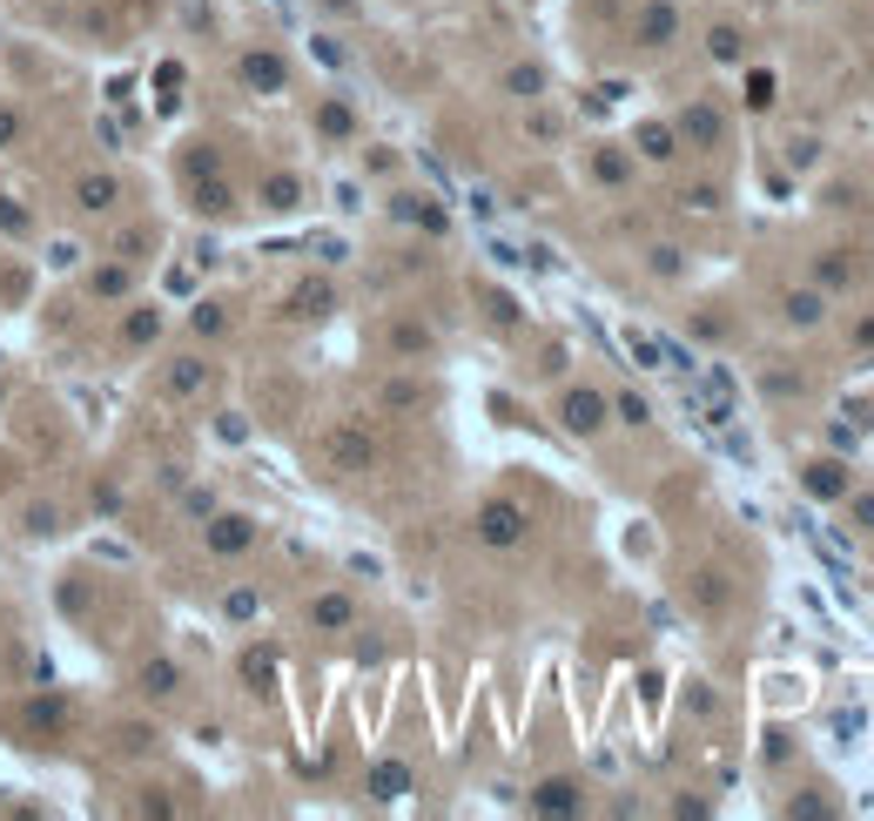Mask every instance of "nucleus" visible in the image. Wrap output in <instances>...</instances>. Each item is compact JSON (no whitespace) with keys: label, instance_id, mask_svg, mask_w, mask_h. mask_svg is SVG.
<instances>
[{"label":"nucleus","instance_id":"dca6fc26","mask_svg":"<svg viewBox=\"0 0 874 821\" xmlns=\"http://www.w3.org/2000/svg\"><path fill=\"white\" fill-rule=\"evenodd\" d=\"M814 277H821V290H848V283H854V263H848V250H821Z\"/></svg>","mask_w":874,"mask_h":821},{"label":"nucleus","instance_id":"c756f323","mask_svg":"<svg viewBox=\"0 0 874 821\" xmlns=\"http://www.w3.org/2000/svg\"><path fill=\"white\" fill-rule=\"evenodd\" d=\"M592 169H599V182H626V176H632V162H626L619 148H606V155H599V162H592Z\"/></svg>","mask_w":874,"mask_h":821},{"label":"nucleus","instance_id":"aec40b11","mask_svg":"<svg viewBox=\"0 0 874 821\" xmlns=\"http://www.w3.org/2000/svg\"><path fill=\"white\" fill-rule=\"evenodd\" d=\"M142 687H148L155 700H169V693L182 687V674H175V660H148V667H142Z\"/></svg>","mask_w":874,"mask_h":821},{"label":"nucleus","instance_id":"f257e3e1","mask_svg":"<svg viewBox=\"0 0 874 821\" xmlns=\"http://www.w3.org/2000/svg\"><path fill=\"white\" fill-rule=\"evenodd\" d=\"M559 418H566V432L572 438H599L606 432V418H612V398H599V390H566V398H559Z\"/></svg>","mask_w":874,"mask_h":821},{"label":"nucleus","instance_id":"f704fd0d","mask_svg":"<svg viewBox=\"0 0 874 821\" xmlns=\"http://www.w3.org/2000/svg\"><path fill=\"white\" fill-rule=\"evenodd\" d=\"M229 317H222V303H203V310H195V330H203V337H216Z\"/></svg>","mask_w":874,"mask_h":821},{"label":"nucleus","instance_id":"ddd939ff","mask_svg":"<svg viewBox=\"0 0 874 821\" xmlns=\"http://www.w3.org/2000/svg\"><path fill=\"white\" fill-rule=\"evenodd\" d=\"M640 155H646V162H672V155H680L672 122H646V129H640Z\"/></svg>","mask_w":874,"mask_h":821},{"label":"nucleus","instance_id":"412c9836","mask_svg":"<svg viewBox=\"0 0 874 821\" xmlns=\"http://www.w3.org/2000/svg\"><path fill=\"white\" fill-rule=\"evenodd\" d=\"M693 606H700V613H720V606H727V579H720V572H700V579H693Z\"/></svg>","mask_w":874,"mask_h":821},{"label":"nucleus","instance_id":"72a5a7b5","mask_svg":"<svg viewBox=\"0 0 874 821\" xmlns=\"http://www.w3.org/2000/svg\"><path fill=\"white\" fill-rule=\"evenodd\" d=\"M746 101L767 108V101H774V74H746Z\"/></svg>","mask_w":874,"mask_h":821},{"label":"nucleus","instance_id":"9b49d317","mask_svg":"<svg viewBox=\"0 0 874 821\" xmlns=\"http://www.w3.org/2000/svg\"><path fill=\"white\" fill-rule=\"evenodd\" d=\"M350 619H356V606H350V593H324V600H316V606H309V627H324V633H343V627H350Z\"/></svg>","mask_w":874,"mask_h":821},{"label":"nucleus","instance_id":"39448f33","mask_svg":"<svg viewBox=\"0 0 874 821\" xmlns=\"http://www.w3.org/2000/svg\"><path fill=\"white\" fill-rule=\"evenodd\" d=\"M672 135H680V142H693V148H720L727 122H720V108L693 101V108H680V122H672Z\"/></svg>","mask_w":874,"mask_h":821},{"label":"nucleus","instance_id":"7ed1b4c3","mask_svg":"<svg viewBox=\"0 0 874 821\" xmlns=\"http://www.w3.org/2000/svg\"><path fill=\"white\" fill-rule=\"evenodd\" d=\"M801 485H808V498L834 505V498H848V492H854V472H848L841 458H814L808 472H801Z\"/></svg>","mask_w":874,"mask_h":821},{"label":"nucleus","instance_id":"473e14b6","mask_svg":"<svg viewBox=\"0 0 874 821\" xmlns=\"http://www.w3.org/2000/svg\"><path fill=\"white\" fill-rule=\"evenodd\" d=\"M155 330H162V317H155V310H142V317H129V343H148Z\"/></svg>","mask_w":874,"mask_h":821},{"label":"nucleus","instance_id":"0eeeda50","mask_svg":"<svg viewBox=\"0 0 874 821\" xmlns=\"http://www.w3.org/2000/svg\"><path fill=\"white\" fill-rule=\"evenodd\" d=\"M532 808H538V814H579V781H566V774L538 781V788H532Z\"/></svg>","mask_w":874,"mask_h":821},{"label":"nucleus","instance_id":"423d86ee","mask_svg":"<svg viewBox=\"0 0 874 821\" xmlns=\"http://www.w3.org/2000/svg\"><path fill=\"white\" fill-rule=\"evenodd\" d=\"M250 545H256V519H243V512H222L216 526H209V553H250Z\"/></svg>","mask_w":874,"mask_h":821},{"label":"nucleus","instance_id":"c85d7f7f","mask_svg":"<svg viewBox=\"0 0 874 821\" xmlns=\"http://www.w3.org/2000/svg\"><path fill=\"white\" fill-rule=\"evenodd\" d=\"M612 411H619V424H646V418H653L640 390H619V405H612Z\"/></svg>","mask_w":874,"mask_h":821},{"label":"nucleus","instance_id":"6e6552de","mask_svg":"<svg viewBox=\"0 0 874 821\" xmlns=\"http://www.w3.org/2000/svg\"><path fill=\"white\" fill-rule=\"evenodd\" d=\"M330 458H337V472H364V464L377 458V445L364 432H330Z\"/></svg>","mask_w":874,"mask_h":821},{"label":"nucleus","instance_id":"393cba45","mask_svg":"<svg viewBox=\"0 0 874 821\" xmlns=\"http://www.w3.org/2000/svg\"><path fill=\"white\" fill-rule=\"evenodd\" d=\"M182 176H189V182H203V176H216V148H209V142H195V148L182 155Z\"/></svg>","mask_w":874,"mask_h":821},{"label":"nucleus","instance_id":"4be33fe9","mask_svg":"<svg viewBox=\"0 0 874 821\" xmlns=\"http://www.w3.org/2000/svg\"><path fill=\"white\" fill-rule=\"evenodd\" d=\"M316 129H324V135H330V142H343V135H350V129H356V114H350V108H343V101H324V108H316Z\"/></svg>","mask_w":874,"mask_h":821},{"label":"nucleus","instance_id":"20e7f679","mask_svg":"<svg viewBox=\"0 0 874 821\" xmlns=\"http://www.w3.org/2000/svg\"><path fill=\"white\" fill-rule=\"evenodd\" d=\"M632 34H640V48H672L680 41V8H672V0H646Z\"/></svg>","mask_w":874,"mask_h":821},{"label":"nucleus","instance_id":"4c0bfd02","mask_svg":"<svg viewBox=\"0 0 874 821\" xmlns=\"http://www.w3.org/2000/svg\"><path fill=\"white\" fill-rule=\"evenodd\" d=\"M417 398H424L417 384H390V390H384V405H417Z\"/></svg>","mask_w":874,"mask_h":821},{"label":"nucleus","instance_id":"c9c22d12","mask_svg":"<svg viewBox=\"0 0 874 821\" xmlns=\"http://www.w3.org/2000/svg\"><path fill=\"white\" fill-rule=\"evenodd\" d=\"M848 498H854V492H848ZM854 526H861V532H874V492H861V498H854Z\"/></svg>","mask_w":874,"mask_h":821},{"label":"nucleus","instance_id":"58836bf2","mask_svg":"<svg viewBox=\"0 0 874 821\" xmlns=\"http://www.w3.org/2000/svg\"><path fill=\"white\" fill-rule=\"evenodd\" d=\"M14 129H21V122H14V114H0V142H14Z\"/></svg>","mask_w":874,"mask_h":821},{"label":"nucleus","instance_id":"f03ea898","mask_svg":"<svg viewBox=\"0 0 874 821\" xmlns=\"http://www.w3.org/2000/svg\"><path fill=\"white\" fill-rule=\"evenodd\" d=\"M532 519H525V505H511V498H491L485 512H478V539L485 545H525Z\"/></svg>","mask_w":874,"mask_h":821},{"label":"nucleus","instance_id":"a878e982","mask_svg":"<svg viewBox=\"0 0 874 821\" xmlns=\"http://www.w3.org/2000/svg\"><path fill=\"white\" fill-rule=\"evenodd\" d=\"M203 384H209V364H195V358H182L169 371V390H203Z\"/></svg>","mask_w":874,"mask_h":821},{"label":"nucleus","instance_id":"2eb2a0df","mask_svg":"<svg viewBox=\"0 0 874 821\" xmlns=\"http://www.w3.org/2000/svg\"><path fill=\"white\" fill-rule=\"evenodd\" d=\"M330 303H337V290H330V283H316V277L290 290V310H296V317H324Z\"/></svg>","mask_w":874,"mask_h":821},{"label":"nucleus","instance_id":"5701e85b","mask_svg":"<svg viewBox=\"0 0 874 821\" xmlns=\"http://www.w3.org/2000/svg\"><path fill=\"white\" fill-rule=\"evenodd\" d=\"M390 350H397V358H424V350H430V330H424V324H397V330H390Z\"/></svg>","mask_w":874,"mask_h":821},{"label":"nucleus","instance_id":"4468645a","mask_svg":"<svg viewBox=\"0 0 874 821\" xmlns=\"http://www.w3.org/2000/svg\"><path fill=\"white\" fill-rule=\"evenodd\" d=\"M371 795H377V801L411 795V768H404V761H377V774H371Z\"/></svg>","mask_w":874,"mask_h":821},{"label":"nucleus","instance_id":"2f4dec72","mask_svg":"<svg viewBox=\"0 0 874 821\" xmlns=\"http://www.w3.org/2000/svg\"><path fill=\"white\" fill-rule=\"evenodd\" d=\"M243 674H250V680H256V693H263V687H269V674H276V660H269V653H250V660H243Z\"/></svg>","mask_w":874,"mask_h":821},{"label":"nucleus","instance_id":"e433bc0d","mask_svg":"<svg viewBox=\"0 0 874 821\" xmlns=\"http://www.w3.org/2000/svg\"><path fill=\"white\" fill-rule=\"evenodd\" d=\"M122 748L142 754V748H155V734H148V727H122Z\"/></svg>","mask_w":874,"mask_h":821},{"label":"nucleus","instance_id":"cd10ccee","mask_svg":"<svg viewBox=\"0 0 874 821\" xmlns=\"http://www.w3.org/2000/svg\"><path fill=\"white\" fill-rule=\"evenodd\" d=\"M27 727H68V708H61V700H34V708H27Z\"/></svg>","mask_w":874,"mask_h":821},{"label":"nucleus","instance_id":"6ab92c4d","mask_svg":"<svg viewBox=\"0 0 874 821\" xmlns=\"http://www.w3.org/2000/svg\"><path fill=\"white\" fill-rule=\"evenodd\" d=\"M303 203V182L296 176H269L263 182V209H296Z\"/></svg>","mask_w":874,"mask_h":821},{"label":"nucleus","instance_id":"b1692460","mask_svg":"<svg viewBox=\"0 0 874 821\" xmlns=\"http://www.w3.org/2000/svg\"><path fill=\"white\" fill-rule=\"evenodd\" d=\"M397 216H411V222H424V229H445V209H430L424 195H397Z\"/></svg>","mask_w":874,"mask_h":821},{"label":"nucleus","instance_id":"a211bd4d","mask_svg":"<svg viewBox=\"0 0 874 821\" xmlns=\"http://www.w3.org/2000/svg\"><path fill=\"white\" fill-rule=\"evenodd\" d=\"M74 195H82V209H114V195H122V189H114V176H82V189H74Z\"/></svg>","mask_w":874,"mask_h":821},{"label":"nucleus","instance_id":"9d476101","mask_svg":"<svg viewBox=\"0 0 874 821\" xmlns=\"http://www.w3.org/2000/svg\"><path fill=\"white\" fill-rule=\"evenodd\" d=\"M780 317L801 324V330H814V324L827 317V303H821V290H787V297H780Z\"/></svg>","mask_w":874,"mask_h":821},{"label":"nucleus","instance_id":"7c9ffc66","mask_svg":"<svg viewBox=\"0 0 874 821\" xmlns=\"http://www.w3.org/2000/svg\"><path fill=\"white\" fill-rule=\"evenodd\" d=\"M485 310H491V324H519V303H511L505 290H485Z\"/></svg>","mask_w":874,"mask_h":821},{"label":"nucleus","instance_id":"ea45409f","mask_svg":"<svg viewBox=\"0 0 874 821\" xmlns=\"http://www.w3.org/2000/svg\"><path fill=\"white\" fill-rule=\"evenodd\" d=\"M861 343H867V350H874V317H867V324H861Z\"/></svg>","mask_w":874,"mask_h":821},{"label":"nucleus","instance_id":"f8f14e48","mask_svg":"<svg viewBox=\"0 0 874 821\" xmlns=\"http://www.w3.org/2000/svg\"><path fill=\"white\" fill-rule=\"evenodd\" d=\"M706 55H713V61H720V68H733V61H746V34H740L733 21H720V27H713V34H706Z\"/></svg>","mask_w":874,"mask_h":821},{"label":"nucleus","instance_id":"1a4fd4ad","mask_svg":"<svg viewBox=\"0 0 874 821\" xmlns=\"http://www.w3.org/2000/svg\"><path fill=\"white\" fill-rule=\"evenodd\" d=\"M243 82H250V88H263V95H283L290 68L276 61V55H243Z\"/></svg>","mask_w":874,"mask_h":821},{"label":"nucleus","instance_id":"f3484780","mask_svg":"<svg viewBox=\"0 0 874 821\" xmlns=\"http://www.w3.org/2000/svg\"><path fill=\"white\" fill-rule=\"evenodd\" d=\"M195 209H203V216H229V209H235V195H229V182L203 176V182H195Z\"/></svg>","mask_w":874,"mask_h":821},{"label":"nucleus","instance_id":"bb28decb","mask_svg":"<svg viewBox=\"0 0 874 821\" xmlns=\"http://www.w3.org/2000/svg\"><path fill=\"white\" fill-rule=\"evenodd\" d=\"M505 88L532 101V95H545V74H538V68H511V74H505Z\"/></svg>","mask_w":874,"mask_h":821}]
</instances>
